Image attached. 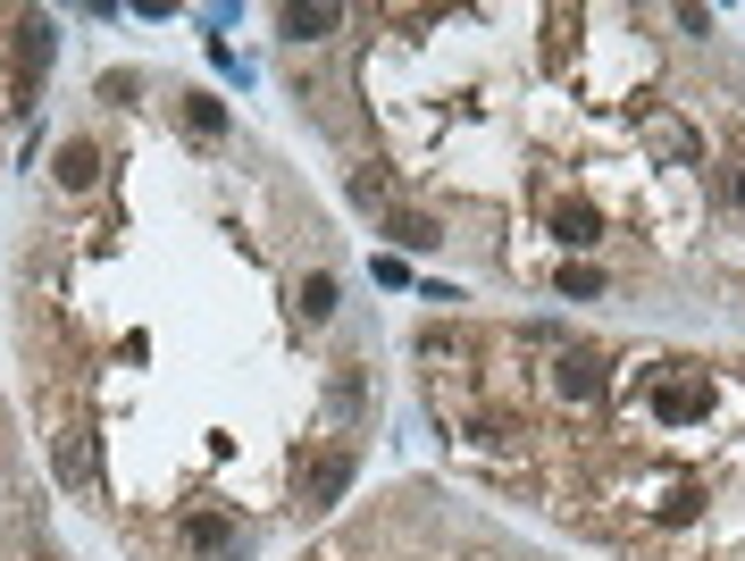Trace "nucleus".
Here are the masks:
<instances>
[{"mask_svg":"<svg viewBox=\"0 0 745 561\" xmlns=\"http://www.w3.org/2000/svg\"><path fill=\"white\" fill-rule=\"evenodd\" d=\"M93 168H101V160H93V142L76 135L68 151H59V185H93Z\"/></svg>","mask_w":745,"mask_h":561,"instance_id":"obj_4","label":"nucleus"},{"mask_svg":"<svg viewBox=\"0 0 745 561\" xmlns=\"http://www.w3.org/2000/svg\"><path fill=\"white\" fill-rule=\"evenodd\" d=\"M386 227H394V243H411V252H427V243H436V227H427V218H411V210H394Z\"/></svg>","mask_w":745,"mask_h":561,"instance_id":"obj_7","label":"nucleus"},{"mask_svg":"<svg viewBox=\"0 0 745 561\" xmlns=\"http://www.w3.org/2000/svg\"><path fill=\"white\" fill-rule=\"evenodd\" d=\"M553 234L570 243V252H586V243H604V210H595V202H561V210H553Z\"/></svg>","mask_w":745,"mask_h":561,"instance_id":"obj_2","label":"nucleus"},{"mask_svg":"<svg viewBox=\"0 0 745 561\" xmlns=\"http://www.w3.org/2000/svg\"><path fill=\"white\" fill-rule=\"evenodd\" d=\"M185 117H193V135H218V126H227V110H218L210 93H185Z\"/></svg>","mask_w":745,"mask_h":561,"instance_id":"obj_6","label":"nucleus"},{"mask_svg":"<svg viewBox=\"0 0 745 561\" xmlns=\"http://www.w3.org/2000/svg\"><path fill=\"white\" fill-rule=\"evenodd\" d=\"M553 386L570 402H604V360H586V352H561L553 360Z\"/></svg>","mask_w":745,"mask_h":561,"instance_id":"obj_1","label":"nucleus"},{"mask_svg":"<svg viewBox=\"0 0 745 561\" xmlns=\"http://www.w3.org/2000/svg\"><path fill=\"white\" fill-rule=\"evenodd\" d=\"M285 34L319 43V34H335V9H285Z\"/></svg>","mask_w":745,"mask_h":561,"instance_id":"obj_5","label":"nucleus"},{"mask_svg":"<svg viewBox=\"0 0 745 561\" xmlns=\"http://www.w3.org/2000/svg\"><path fill=\"white\" fill-rule=\"evenodd\" d=\"M729 193H737V202H745V176H737V185H729Z\"/></svg>","mask_w":745,"mask_h":561,"instance_id":"obj_8","label":"nucleus"},{"mask_svg":"<svg viewBox=\"0 0 745 561\" xmlns=\"http://www.w3.org/2000/svg\"><path fill=\"white\" fill-rule=\"evenodd\" d=\"M185 545H193V553H227V545H234V519L193 512V519H185Z\"/></svg>","mask_w":745,"mask_h":561,"instance_id":"obj_3","label":"nucleus"}]
</instances>
